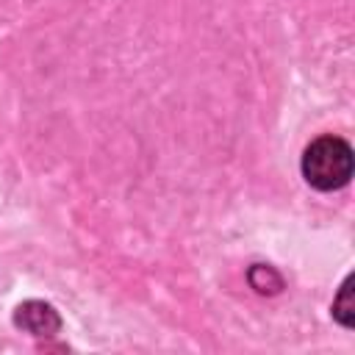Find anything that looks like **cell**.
<instances>
[{
  "label": "cell",
  "mask_w": 355,
  "mask_h": 355,
  "mask_svg": "<svg viewBox=\"0 0 355 355\" xmlns=\"http://www.w3.org/2000/svg\"><path fill=\"white\" fill-rule=\"evenodd\" d=\"M302 178L316 191L344 189L352 178V147L338 136H319L302 153Z\"/></svg>",
  "instance_id": "cell-1"
},
{
  "label": "cell",
  "mask_w": 355,
  "mask_h": 355,
  "mask_svg": "<svg viewBox=\"0 0 355 355\" xmlns=\"http://www.w3.org/2000/svg\"><path fill=\"white\" fill-rule=\"evenodd\" d=\"M14 324L36 338H47V336H55L61 330V316L58 311L50 305V302H42V300H28L22 305H17L14 311Z\"/></svg>",
  "instance_id": "cell-2"
},
{
  "label": "cell",
  "mask_w": 355,
  "mask_h": 355,
  "mask_svg": "<svg viewBox=\"0 0 355 355\" xmlns=\"http://www.w3.org/2000/svg\"><path fill=\"white\" fill-rule=\"evenodd\" d=\"M247 280L258 294H280L283 291V277L275 266L269 263H252L247 269Z\"/></svg>",
  "instance_id": "cell-3"
},
{
  "label": "cell",
  "mask_w": 355,
  "mask_h": 355,
  "mask_svg": "<svg viewBox=\"0 0 355 355\" xmlns=\"http://www.w3.org/2000/svg\"><path fill=\"white\" fill-rule=\"evenodd\" d=\"M352 286H355V277L349 275V277L344 280V286L338 288L336 300H333V319H336L341 327H347V330H352V324H355V297H352Z\"/></svg>",
  "instance_id": "cell-4"
}]
</instances>
